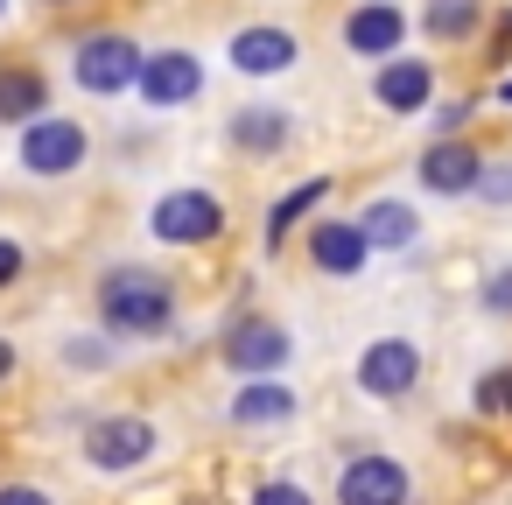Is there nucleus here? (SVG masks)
I'll use <instances>...</instances> for the list:
<instances>
[{
  "label": "nucleus",
  "mask_w": 512,
  "mask_h": 505,
  "mask_svg": "<svg viewBox=\"0 0 512 505\" xmlns=\"http://www.w3.org/2000/svg\"><path fill=\"white\" fill-rule=\"evenodd\" d=\"M99 316H106L113 330H127V337H148V330H162V323L176 316V295H169L162 274H148V267H120V274L99 281Z\"/></svg>",
  "instance_id": "nucleus-1"
},
{
  "label": "nucleus",
  "mask_w": 512,
  "mask_h": 505,
  "mask_svg": "<svg viewBox=\"0 0 512 505\" xmlns=\"http://www.w3.org/2000/svg\"><path fill=\"white\" fill-rule=\"evenodd\" d=\"M148 232H155V239H169V246H204V239H218V232H225V204H218L211 190H169V197L155 204Z\"/></svg>",
  "instance_id": "nucleus-2"
},
{
  "label": "nucleus",
  "mask_w": 512,
  "mask_h": 505,
  "mask_svg": "<svg viewBox=\"0 0 512 505\" xmlns=\"http://www.w3.org/2000/svg\"><path fill=\"white\" fill-rule=\"evenodd\" d=\"M155 449H162V435H155V421H141V414H106V421L85 428L92 470H134V463H148Z\"/></svg>",
  "instance_id": "nucleus-3"
},
{
  "label": "nucleus",
  "mask_w": 512,
  "mask_h": 505,
  "mask_svg": "<svg viewBox=\"0 0 512 505\" xmlns=\"http://www.w3.org/2000/svg\"><path fill=\"white\" fill-rule=\"evenodd\" d=\"M141 64H148V57H141L127 36H85V43H78V85L99 92V99L141 85Z\"/></svg>",
  "instance_id": "nucleus-4"
},
{
  "label": "nucleus",
  "mask_w": 512,
  "mask_h": 505,
  "mask_svg": "<svg viewBox=\"0 0 512 505\" xmlns=\"http://www.w3.org/2000/svg\"><path fill=\"white\" fill-rule=\"evenodd\" d=\"M78 162H85V127H78V120L43 113V120L22 127V169H29V176H71Z\"/></svg>",
  "instance_id": "nucleus-5"
},
{
  "label": "nucleus",
  "mask_w": 512,
  "mask_h": 505,
  "mask_svg": "<svg viewBox=\"0 0 512 505\" xmlns=\"http://www.w3.org/2000/svg\"><path fill=\"white\" fill-rule=\"evenodd\" d=\"M414 379H421V351L407 337H379V344L358 351V393L400 400V393H414Z\"/></svg>",
  "instance_id": "nucleus-6"
},
{
  "label": "nucleus",
  "mask_w": 512,
  "mask_h": 505,
  "mask_svg": "<svg viewBox=\"0 0 512 505\" xmlns=\"http://www.w3.org/2000/svg\"><path fill=\"white\" fill-rule=\"evenodd\" d=\"M407 470L393 456H351L337 477V505H407Z\"/></svg>",
  "instance_id": "nucleus-7"
},
{
  "label": "nucleus",
  "mask_w": 512,
  "mask_h": 505,
  "mask_svg": "<svg viewBox=\"0 0 512 505\" xmlns=\"http://www.w3.org/2000/svg\"><path fill=\"white\" fill-rule=\"evenodd\" d=\"M204 92V64L190 57V50H162V57H148L141 64V99L162 113V106H190Z\"/></svg>",
  "instance_id": "nucleus-8"
},
{
  "label": "nucleus",
  "mask_w": 512,
  "mask_h": 505,
  "mask_svg": "<svg viewBox=\"0 0 512 505\" xmlns=\"http://www.w3.org/2000/svg\"><path fill=\"white\" fill-rule=\"evenodd\" d=\"M225 57H232L246 78H274V71H288V64H295V36H288V29H274V22H260V29H239Z\"/></svg>",
  "instance_id": "nucleus-9"
},
{
  "label": "nucleus",
  "mask_w": 512,
  "mask_h": 505,
  "mask_svg": "<svg viewBox=\"0 0 512 505\" xmlns=\"http://www.w3.org/2000/svg\"><path fill=\"white\" fill-rule=\"evenodd\" d=\"M421 183H428L435 197H470V190L484 183V162H477L463 141H435V148L421 155Z\"/></svg>",
  "instance_id": "nucleus-10"
},
{
  "label": "nucleus",
  "mask_w": 512,
  "mask_h": 505,
  "mask_svg": "<svg viewBox=\"0 0 512 505\" xmlns=\"http://www.w3.org/2000/svg\"><path fill=\"white\" fill-rule=\"evenodd\" d=\"M225 365L232 372H281L288 365V330L281 323H239L225 337Z\"/></svg>",
  "instance_id": "nucleus-11"
},
{
  "label": "nucleus",
  "mask_w": 512,
  "mask_h": 505,
  "mask_svg": "<svg viewBox=\"0 0 512 505\" xmlns=\"http://www.w3.org/2000/svg\"><path fill=\"white\" fill-rule=\"evenodd\" d=\"M400 36H407V22H400V8H386V0H365V8L344 22V43H351L358 57H393Z\"/></svg>",
  "instance_id": "nucleus-12"
},
{
  "label": "nucleus",
  "mask_w": 512,
  "mask_h": 505,
  "mask_svg": "<svg viewBox=\"0 0 512 505\" xmlns=\"http://www.w3.org/2000/svg\"><path fill=\"white\" fill-rule=\"evenodd\" d=\"M428 92H435V78H428V64H414V57H393V64L372 78V99H379L386 113H421Z\"/></svg>",
  "instance_id": "nucleus-13"
},
{
  "label": "nucleus",
  "mask_w": 512,
  "mask_h": 505,
  "mask_svg": "<svg viewBox=\"0 0 512 505\" xmlns=\"http://www.w3.org/2000/svg\"><path fill=\"white\" fill-rule=\"evenodd\" d=\"M295 414V393L274 379V372H253L239 393H232V421L239 428H267V421H288Z\"/></svg>",
  "instance_id": "nucleus-14"
},
{
  "label": "nucleus",
  "mask_w": 512,
  "mask_h": 505,
  "mask_svg": "<svg viewBox=\"0 0 512 505\" xmlns=\"http://www.w3.org/2000/svg\"><path fill=\"white\" fill-rule=\"evenodd\" d=\"M43 113H50V85H43V71H29V64L0 71V127H29V120H43Z\"/></svg>",
  "instance_id": "nucleus-15"
},
{
  "label": "nucleus",
  "mask_w": 512,
  "mask_h": 505,
  "mask_svg": "<svg viewBox=\"0 0 512 505\" xmlns=\"http://www.w3.org/2000/svg\"><path fill=\"white\" fill-rule=\"evenodd\" d=\"M309 253H316V267L323 274H358L365 267V253H372V239H365V225H316L309 232Z\"/></svg>",
  "instance_id": "nucleus-16"
},
{
  "label": "nucleus",
  "mask_w": 512,
  "mask_h": 505,
  "mask_svg": "<svg viewBox=\"0 0 512 505\" xmlns=\"http://www.w3.org/2000/svg\"><path fill=\"white\" fill-rule=\"evenodd\" d=\"M232 141H239L246 155H274V148H288V113H274V106H239V113H232Z\"/></svg>",
  "instance_id": "nucleus-17"
},
{
  "label": "nucleus",
  "mask_w": 512,
  "mask_h": 505,
  "mask_svg": "<svg viewBox=\"0 0 512 505\" xmlns=\"http://www.w3.org/2000/svg\"><path fill=\"white\" fill-rule=\"evenodd\" d=\"M323 197H330V176H309V183H295V190H288V197L267 211V246H281V239L295 232V218H309Z\"/></svg>",
  "instance_id": "nucleus-18"
},
{
  "label": "nucleus",
  "mask_w": 512,
  "mask_h": 505,
  "mask_svg": "<svg viewBox=\"0 0 512 505\" xmlns=\"http://www.w3.org/2000/svg\"><path fill=\"white\" fill-rule=\"evenodd\" d=\"M358 225H365V239H372V246H407V239H414V211H407V204H393V197H386V204H365V218H358Z\"/></svg>",
  "instance_id": "nucleus-19"
},
{
  "label": "nucleus",
  "mask_w": 512,
  "mask_h": 505,
  "mask_svg": "<svg viewBox=\"0 0 512 505\" xmlns=\"http://www.w3.org/2000/svg\"><path fill=\"white\" fill-rule=\"evenodd\" d=\"M470 29H477V0H428V36L456 43V36H470Z\"/></svg>",
  "instance_id": "nucleus-20"
},
{
  "label": "nucleus",
  "mask_w": 512,
  "mask_h": 505,
  "mask_svg": "<svg viewBox=\"0 0 512 505\" xmlns=\"http://www.w3.org/2000/svg\"><path fill=\"white\" fill-rule=\"evenodd\" d=\"M470 407H477V414H512V365H491V372L470 386Z\"/></svg>",
  "instance_id": "nucleus-21"
},
{
  "label": "nucleus",
  "mask_w": 512,
  "mask_h": 505,
  "mask_svg": "<svg viewBox=\"0 0 512 505\" xmlns=\"http://www.w3.org/2000/svg\"><path fill=\"white\" fill-rule=\"evenodd\" d=\"M253 505H309V491H302V484H288V477H274V484H260V491H253Z\"/></svg>",
  "instance_id": "nucleus-22"
},
{
  "label": "nucleus",
  "mask_w": 512,
  "mask_h": 505,
  "mask_svg": "<svg viewBox=\"0 0 512 505\" xmlns=\"http://www.w3.org/2000/svg\"><path fill=\"white\" fill-rule=\"evenodd\" d=\"M484 309H491V316H512V267L484 281Z\"/></svg>",
  "instance_id": "nucleus-23"
},
{
  "label": "nucleus",
  "mask_w": 512,
  "mask_h": 505,
  "mask_svg": "<svg viewBox=\"0 0 512 505\" xmlns=\"http://www.w3.org/2000/svg\"><path fill=\"white\" fill-rule=\"evenodd\" d=\"M0 505H50V491H36V484H0Z\"/></svg>",
  "instance_id": "nucleus-24"
},
{
  "label": "nucleus",
  "mask_w": 512,
  "mask_h": 505,
  "mask_svg": "<svg viewBox=\"0 0 512 505\" xmlns=\"http://www.w3.org/2000/svg\"><path fill=\"white\" fill-rule=\"evenodd\" d=\"M8 281H22V246L0 239V288H8Z\"/></svg>",
  "instance_id": "nucleus-25"
},
{
  "label": "nucleus",
  "mask_w": 512,
  "mask_h": 505,
  "mask_svg": "<svg viewBox=\"0 0 512 505\" xmlns=\"http://www.w3.org/2000/svg\"><path fill=\"white\" fill-rule=\"evenodd\" d=\"M477 190H484V197H491V204H498V197H512V176H484V183H477Z\"/></svg>",
  "instance_id": "nucleus-26"
},
{
  "label": "nucleus",
  "mask_w": 512,
  "mask_h": 505,
  "mask_svg": "<svg viewBox=\"0 0 512 505\" xmlns=\"http://www.w3.org/2000/svg\"><path fill=\"white\" fill-rule=\"evenodd\" d=\"M8 372H15V344H8V337H0V379H8Z\"/></svg>",
  "instance_id": "nucleus-27"
},
{
  "label": "nucleus",
  "mask_w": 512,
  "mask_h": 505,
  "mask_svg": "<svg viewBox=\"0 0 512 505\" xmlns=\"http://www.w3.org/2000/svg\"><path fill=\"white\" fill-rule=\"evenodd\" d=\"M498 43H512V8H505V15H498Z\"/></svg>",
  "instance_id": "nucleus-28"
},
{
  "label": "nucleus",
  "mask_w": 512,
  "mask_h": 505,
  "mask_svg": "<svg viewBox=\"0 0 512 505\" xmlns=\"http://www.w3.org/2000/svg\"><path fill=\"white\" fill-rule=\"evenodd\" d=\"M498 92H505V99H512V78H505V85H498Z\"/></svg>",
  "instance_id": "nucleus-29"
},
{
  "label": "nucleus",
  "mask_w": 512,
  "mask_h": 505,
  "mask_svg": "<svg viewBox=\"0 0 512 505\" xmlns=\"http://www.w3.org/2000/svg\"><path fill=\"white\" fill-rule=\"evenodd\" d=\"M0 8H8V0H0Z\"/></svg>",
  "instance_id": "nucleus-30"
}]
</instances>
